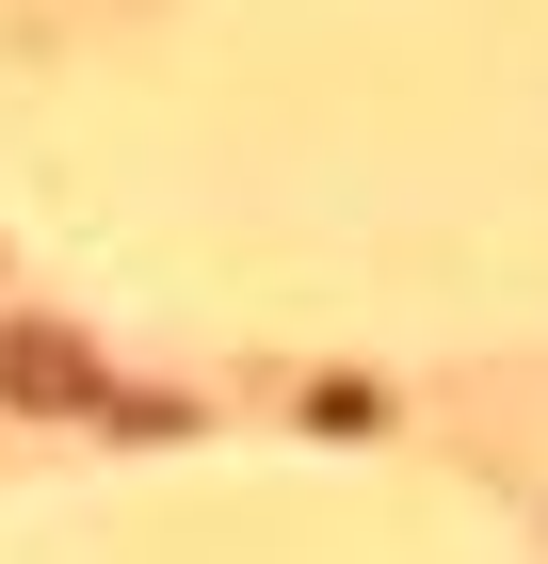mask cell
Wrapping results in <instances>:
<instances>
[{
	"instance_id": "1",
	"label": "cell",
	"mask_w": 548,
	"mask_h": 564,
	"mask_svg": "<svg viewBox=\"0 0 548 564\" xmlns=\"http://www.w3.org/2000/svg\"><path fill=\"white\" fill-rule=\"evenodd\" d=\"M0 388H17V403H97V371L49 339V323H17V339H0Z\"/></svg>"
}]
</instances>
